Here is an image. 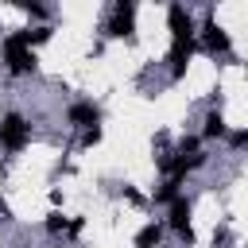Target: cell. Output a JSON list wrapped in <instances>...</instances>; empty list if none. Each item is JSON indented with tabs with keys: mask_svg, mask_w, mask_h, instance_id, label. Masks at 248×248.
Instances as JSON below:
<instances>
[{
	"mask_svg": "<svg viewBox=\"0 0 248 248\" xmlns=\"http://www.w3.org/2000/svg\"><path fill=\"white\" fill-rule=\"evenodd\" d=\"M4 70H8V74H16V78H27V74H35V70H39L35 50L27 46L23 31H16V35H8V39H4Z\"/></svg>",
	"mask_w": 248,
	"mask_h": 248,
	"instance_id": "6da1fadb",
	"label": "cell"
},
{
	"mask_svg": "<svg viewBox=\"0 0 248 248\" xmlns=\"http://www.w3.org/2000/svg\"><path fill=\"white\" fill-rule=\"evenodd\" d=\"M198 46H202L205 54H229V50H232V39H229V31L213 19V12H205V19H202V27H198Z\"/></svg>",
	"mask_w": 248,
	"mask_h": 248,
	"instance_id": "7a4b0ae2",
	"label": "cell"
},
{
	"mask_svg": "<svg viewBox=\"0 0 248 248\" xmlns=\"http://www.w3.org/2000/svg\"><path fill=\"white\" fill-rule=\"evenodd\" d=\"M105 35L108 39H132L136 35V4L132 0H116L112 4V16L105 23Z\"/></svg>",
	"mask_w": 248,
	"mask_h": 248,
	"instance_id": "3957f363",
	"label": "cell"
},
{
	"mask_svg": "<svg viewBox=\"0 0 248 248\" xmlns=\"http://www.w3.org/2000/svg\"><path fill=\"white\" fill-rule=\"evenodd\" d=\"M167 27H170V43L198 39V23H194V12L186 4H167Z\"/></svg>",
	"mask_w": 248,
	"mask_h": 248,
	"instance_id": "277c9868",
	"label": "cell"
},
{
	"mask_svg": "<svg viewBox=\"0 0 248 248\" xmlns=\"http://www.w3.org/2000/svg\"><path fill=\"white\" fill-rule=\"evenodd\" d=\"M27 140H31V124H27L19 112H8V116L0 120V147H8V151H23Z\"/></svg>",
	"mask_w": 248,
	"mask_h": 248,
	"instance_id": "5b68a950",
	"label": "cell"
},
{
	"mask_svg": "<svg viewBox=\"0 0 248 248\" xmlns=\"http://www.w3.org/2000/svg\"><path fill=\"white\" fill-rule=\"evenodd\" d=\"M167 229H174L186 244H194V225H190V202L186 198H178V202L167 205Z\"/></svg>",
	"mask_w": 248,
	"mask_h": 248,
	"instance_id": "8992f818",
	"label": "cell"
},
{
	"mask_svg": "<svg viewBox=\"0 0 248 248\" xmlns=\"http://www.w3.org/2000/svg\"><path fill=\"white\" fill-rule=\"evenodd\" d=\"M66 120H70V128H93V124H101V108L93 105V101H74L70 108H66Z\"/></svg>",
	"mask_w": 248,
	"mask_h": 248,
	"instance_id": "52a82bcc",
	"label": "cell"
},
{
	"mask_svg": "<svg viewBox=\"0 0 248 248\" xmlns=\"http://www.w3.org/2000/svg\"><path fill=\"white\" fill-rule=\"evenodd\" d=\"M194 50H198V39H190V43H170L167 62H170V78H174V81L186 74V66H190V54H194Z\"/></svg>",
	"mask_w": 248,
	"mask_h": 248,
	"instance_id": "ba28073f",
	"label": "cell"
},
{
	"mask_svg": "<svg viewBox=\"0 0 248 248\" xmlns=\"http://www.w3.org/2000/svg\"><path fill=\"white\" fill-rule=\"evenodd\" d=\"M221 136H229V124H225L221 108H209L202 120V140H221Z\"/></svg>",
	"mask_w": 248,
	"mask_h": 248,
	"instance_id": "9c48e42d",
	"label": "cell"
},
{
	"mask_svg": "<svg viewBox=\"0 0 248 248\" xmlns=\"http://www.w3.org/2000/svg\"><path fill=\"white\" fill-rule=\"evenodd\" d=\"M163 229H167L163 221H147V225L136 232V240H132V244H136V248H159V240H163Z\"/></svg>",
	"mask_w": 248,
	"mask_h": 248,
	"instance_id": "30bf717a",
	"label": "cell"
},
{
	"mask_svg": "<svg viewBox=\"0 0 248 248\" xmlns=\"http://www.w3.org/2000/svg\"><path fill=\"white\" fill-rule=\"evenodd\" d=\"M178 186H182L178 178H167V182L155 190V202H159V205H170V202H178V198H182V194H178Z\"/></svg>",
	"mask_w": 248,
	"mask_h": 248,
	"instance_id": "8fae6325",
	"label": "cell"
},
{
	"mask_svg": "<svg viewBox=\"0 0 248 248\" xmlns=\"http://www.w3.org/2000/svg\"><path fill=\"white\" fill-rule=\"evenodd\" d=\"M43 229L50 232V236H62V232H70V221L54 209V213H46V221H43Z\"/></svg>",
	"mask_w": 248,
	"mask_h": 248,
	"instance_id": "7c38bea8",
	"label": "cell"
},
{
	"mask_svg": "<svg viewBox=\"0 0 248 248\" xmlns=\"http://www.w3.org/2000/svg\"><path fill=\"white\" fill-rule=\"evenodd\" d=\"M50 35H54V31H50V27H46V23H43V27H35V31H23V39H27V46H31V50H35V46H39V43H46V39H50Z\"/></svg>",
	"mask_w": 248,
	"mask_h": 248,
	"instance_id": "4fadbf2b",
	"label": "cell"
},
{
	"mask_svg": "<svg viewBox=\"0 0 248 248\" xmlns=\"http://www.w3.org/2000/svg\"><path fill=\"white\" fill-rule=\"evenodd\" d=\"M78 143H81V147H97V143H101V124H93V128H85Z\"/></svg>",
	"mask_w": 248,
	"mask_h": 248,
	"instance_id": "5bb4252c",
	"label": "cell"
},
{
	"mask_svg": "<svg viewBox=\"0 0 248 248\" xmlns=\"http://www.w3.org/2000/svg\"><path fill=\"white\" fill-rule=\"evenodd\" d=\"M23 12H27V16H35V19H46V16H50V8H46V4H23Z\"/></svg>",
	"mask_w": 248,
	"mask_h": 248,
	"instance_id": "9a60e30c",
	"label": "cell"
},
{
	"mask_svg": "<svg viewBox=\"0 0 248 248\" xmlns=\"http://www.w3.org/2000/svg\"><path fill=\"white\" fill-rule=\"evenodd\" d=\"M225 140H229L232 147H244V143H248V128H236V132H229Z\"/></svg>",
	"mask_w": 248,
	"mask_h": 248,
	"instance_id": "2e32d148",
	"label": "cell"
},
{
	"mask_svg": "<svg viewBox=\"0 0 248 248\" xmlns=\"http://www.w3.org/2000/svg\"><path fill=\"white\" fill-rule=\"evenodd\" d=\"M8 217H12V213H8V205L0 202V221H8Z\"/></svg>",
	"mask_w": 248,
	"mask_h": 248,
	"instance_id": "e0dca14e",
	"label": "cell"
},
{
	"mask_svg": "<svg viewBox=\"0 0 248 248\" xmlns=\"http://www.w3.org/2000/svg\"><path fill=\"white\" fill-rule=\"evenodd\" d=\"M54 248H66V244H54Z\"/></svg>",
	"mask_w": 248,
	"mask_h": 248,
	"instance_id": "ac0fdd59",
	"label": "cell"
}]
</instances>
